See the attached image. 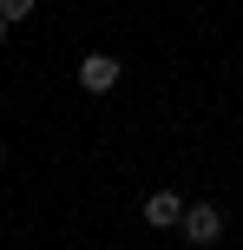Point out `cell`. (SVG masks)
I'll use <instances>...</instances> for the list:
<instances>
[{
	"label": "cell",
	"mask_w": 243,
	"mask_h": 250,
	"mask_svg": "<svg viewBox=\"0 0 243 250\" xmlns=\"http://www.w3.org/2000/svg\"><path fill=\"white\" fill-rule=\"evenodd\" d=\"M178 230H184V244H191V250H210V244L224 237V211L197 198V204H184V224H178Z\"/></svg>",
	"instance_id": "6da1fadb"
},
{
	"label": "cell",
	"mask_w": 243,
	"mask_h": 250,
	"mask_svg": "<svg viewBox=\"0 0 243 250\" xmlns=\"http://www.w3.org/2000/svg\"><path fill=\"white\" fill-rule=\"evenodd\" d=\"M145 224L151 230H178L184 224V198L178 191H151V198H145Z\"/></svg>",
	"instance_id": "3957f363"
},
{
	"label": "cell",
	"mask_w": 243,
	"mask_h": 250,
	"mask_svg": "<svg viewBox=\"0 0 243 250\" xmlns=\"http://www.w3.org/2000/svg\"><path fill=\"white\" fill-rule=\"evenodd\" d=\"M118 79H125V66H118L112 53H86V60H79V92H112Z\"/></svg>",
	"instance_id": "7a4b0ae2"
},
{
	"label": "cell",
	"mask_w": 243,
	"mask_h": 250,
	"mask_svg": "<svg viewBox=\"0 0 243 250\" xmlns=\"http://www.w3.org/2000/svg\"><path fill=\"white\" fill-rule=\"evenodd\" d=\"M33 7H39V0H0V20H7V26H20Z\"/></svg>",
	"instance_id": "277c9868"
},
{
	"label": "cell",
	"mask_w": 243,
	"mask_h": 250,
	"mask_svg": "<svg viewBox=\"0 0 243 250\" xmlns=\"http://www.w3.org/2000/svg\"><path fill=\"white\" fill-rule=\"evenodd\" d=\"M0 46H7V20H0Z\"/></svg>",
	"instance_id": "5b68a950"
}]
</instances>
